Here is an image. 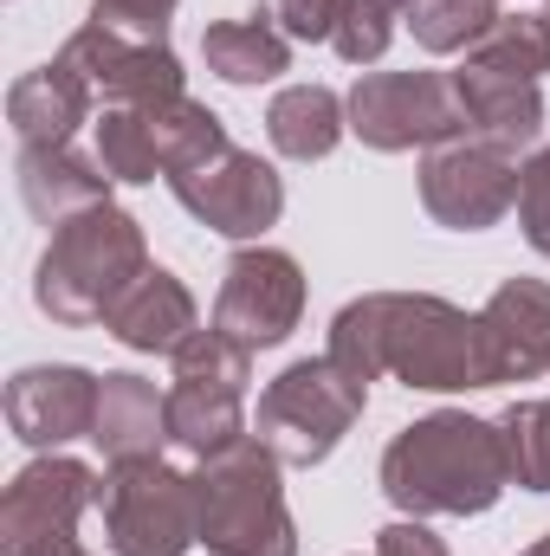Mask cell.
Wrapping results in <instances>:
<instances>
[{"mask_svg": "<svg viewBox=\"0 0 550 556\" xmlns=\"http://www.w3.org/2000/svg\"><path fill=\"white\" fill-rule=\"evenodd\" d=\"M111 330H117V343H130V350H182V343L195 337V304H188V291L168 273H142L137 285L117 298Z\"/></svg>", "mask_w": 550, "mask_h": 556, "instance_id": "17", "label": "cell"}, {"mask_svg": "<svg viewBox=\"0 0 550 556\" xmlns=\"http://www.w3.org/2000/svg\"><path fill=\"white\" fill-rule=\"evenodd\" d=\"M85 104H91V85L59 59V65L13 85V130H20L26 149H59L72 137V124L85 117Z\"/></svg>", "mask_w": 550, "mask_h": 556, "instance_id": "18", "label": "cell"}, {"mask_svg": "<svg viewBox=\"0 0 550 556\" xmlns=\"http://www.w3.org/2000/svg\"><path fill=\"white\" fill-rule=\"evenodd\" d=\"M473 65H479V72H505V78H538V72H550V20H538V13L499 20V26L479 39Z\"/></svg>", "mask_w": 550, "mask_h": 556, "instance_id": "23", "label": "cell"}, {"mask_svg": "<svg viewBox=\"0 0 550 556\" xmlns=\"http://www.w3.org/2000/svg\"><path fill=\"white\" fill-rule=\"evenodd\" d=\"M512 149L499 142H460V149H440L427 168H421V201L434 220L460 227V233H479L492 227L512 201H518V168L505 162Z\"/></svg>", "mask_w": 550, "mask_h": 556, "instance_id": "9", "label": "cell"}, {"mask_svg": "<svg viewBox=\"0 0 550 556\" xmlns=\"http://www.w3.org/2000/svg\"><path fill=\"white\" fill-rule=\"evenodd\" d=\"M453 91H460V111H466V130H479V142H499V149H518V142L538 137L545 124V104H538V85L532 78H505V72H453Z\"/></svg>", "mask_w": 550, "mask_h": 556, "instance_id": "15", "label": "cell"}, {"mask_svg": "<svg viewBox=\"0 0 550 556\" xmlns=\"http://www.w3.org/2000/svg\"><path fill=\"white\" fill-rule=\"evenodd\" d=\"M330 363L357 376L363 389L396 369L409 389H486L492 356L479 337V317L440 304V298H363L330 330Z\"/></svg>", "mask_w": 550, "mask_h": 556, "instance_id": "1", "label": "cell"}, {"mask_svg": "<svg viewBox=\"0 0 550 556\" xmlns=\"http://www.w3.org/2000/svg\"><path fill=\"white\" fill-rule=\"evenodd\" d=\"M479 337L492 356V382L550 369V285H532V278L499 285V298L479 311Z\"/></svg>", "mask_w": 550, "mask_h": 556, "instance_id": "12", "label": "cell"}, {"mask_svg": "<svg viewBox=\"0 0 550 556\" xmlns=\"http://www.w3.org/2000/svg\"><path fill=\"white\" fill-rule=\"evenodd\" d=\"M162 433H168V402H155V389L142 376H104L91 440L124 466V459H149Z\"/></svg>", "mask_w": 550, "mask_h": 556, "instance_id": "16", "label": "cell"}, {"mask_svg": "<svg viewBox=\"0 0 550 556\" xmlns=\"http://www.w3.org/2000/svg\"><path fill=\"white\" fill-rule=\"evenodd\" d=\"M104 525L117 556H182L201 525H195V479L168 472L155 453L124 459L117 479L104 485Z\"/></svg>", "mask_w": 550, "mask_h": 556, "instance_id": "6", "label": "cell"}, {"mask_svg": "<svg viewBox=\"0 0 550 556\" xmlns=\"http://www.w3.org/2000/svg\"><path fill=\"white\" fill-rule=\"evenodd\" d=\"M266 137L291 162H317L343 137V104L324 85H291V91H278L273 111H266Z\"/></svg>", "mask_w": 550, "mask_h": 556, "instance_id": "20", "label": "cell"}, {"mask_svg": "<svg viewBox=\"0 0 550 556\" xmlns=\"http://www.w3.org/2000/svg\"><path fill=\"white\" fill-rule=\"evenodd\" d=\"M98 498L91 472L72 466V459H52V466H33L13 479L7 492V551L33 544V538H52V531H72V518Z\"/></svg>", "mask_w": 550, "mask_h": 556, "instance_id": "14", "label": "cell"}, {"mask_svg": "<svg viewBox=\"0 0 550 556\" xmlns=\"http://www.w3.org/2000/svg\"><path fill=\"white\" fill-rule=\"evenodd\" d=\"M98 389H104V382H91L85 369H26V376H13V389H7V415L20 427V440L59 446V440L85 433V427L98 420Z\"/></svg>", "mask_w": 550, "mask_h": 556, "instance_id": "13", "label": "cell"}, {"mask_svg": "<svg viewBox=\"0 0 550 556\" xmlns=\"http://www.w3.org/2000/svg\"><path fill=\"white\" fill-rule=\"evenodd\" d=\"M175 181V201L188 207V214H201L214 233H227V240H253V233H266L278 220V207H285V188H278V175L260 162V155H247V149H221V155H208V162H195V168H182V175H168Z\"/></svg>", "mask_w": 550, "mask_h": 556, "instance_id": "8", "label": "cell"}, {"mask_svg": "<svg viewBox=\"0 0 550 556\" xmlns=\"http://www.w3.org/2000/svg\"><path fill=\"white\" fill-rule=\"evenodd\" d=\"M273 13L285 20V33H291V39H330V33H337L343 0H273Z\"/></svg>", "mask_w": 550, "mask_h": 556, "instance_id": "29", "label": "cell"}, {"mask_svg": "<svg viewBox=\"0 0 550 556\" xmlns=\"http://www.w3.org/2000/svg\"><path fill=\"white\" fill-rule=\"evenodd\" d=\"M201 52H208V65H214L227 85H266V78H278V72H285V39H278L260 13H253V20L208 26Z\"/></svg>", "mask_w": 550, "mask_h": 556, "instance_id": "21", "label": "cell"}, {"mask_svg": "<svg viewBox=\"0 0 550 556\" xmlns=\"http://www.w3.org/2000/svg\"><path fill=\"white\" fill-rule=\"evenodd\" d=\"M396 20V0H343V13H337V52L350 59V65H363V59H383V46H389V26Z\"/></svg>", "mask_w": 550, "mask_h": 556, "instance_id": "26", "label": "cell"}, {"mask_svg": "<svg viewBox=\"0 0 550 556\" xmlns=\"http://www.w3.org/2000/svg\"><path fill=\"white\" fill-rule=\"evenodd\" d=\"M278 453L266 440H234L195 479V525L214 556H291V518L278 498Z\"/></svg>", "mask_w": 550, "mask_h": 556, "instance_id": "3", "label": "cell"}, {"mask_svg": "<svg viewBox=\"0 0 550 556\" xmlns=\"http://www.w3.org/2000/svg\"><path fill=\"white\" fill-rule=\"evenodd\" d=\"M518 214H525V240L550 260V149L518 168Z\"/></svg>", "mask_w": 550, "mask_h": 556, "instance_id": "27", "label": "cell"}, {"mask_svg": "<svg viewBox=\"0 0 550 556\" xmlns=\"http://www.w3.org/2000/svg\"><path fill=\"white\" fill-rule=\"evenodd\" d=\"M168 7L175 0H98V26H111L124 39H142V46H162Z\"/></svg>", "mask_w": 550, "mask_h": 556, "instance_id": "28", "label": "cell"}, {"mask_svg": "<svg viewBox=\"0 0 550 556\" xmlns=\"http://www.w3.org/2000/svg\"><path fill=\"white\" fill-rule=\"evenodd\" d=\"M512 479L505 433L466 415L414 420L383 459V492L402 511H486Z\"/></svg>", "mask_w": 550, "mask_h": 556, "instance_id": "2", "label": "cell"}, {"mask_svg": "<svg viewBox=\"0 0 550 556\" xmlns=\"http://www.w3.org/2000/svg\"><path fill=\"white\" fill-rule=\"evenodd\" d=\"M298 304H304V278H298V266L285 253H240L227 266V291H221L214 330L247 343V350H266L278 337H291Z\"/></svg>", "mask_w": 550, "mask_h": 556, "instance_id": "10", "label": "cell"}, {"mask_svg": "<svg viewBox=\"0 0 550 556\" xmlns=\"http://www.w3.org/2000/svg\"><path fill=\"white\" fill-rule=\"evenodd\" d=\"M525 556H550V538H545V544H538V551H525Z\"/></svg>", "mask_w": 550, "mask_h": 556, "instance_id": "31", "label": "cell"}, {"mask_svg": "<svg viewBox=\"0 0 550 556\" xmlns=\"http://www.w3.org/2000/svg\"><path fill=\"white\" fill-rule=\"evenodd\" d=\"M357 415H363V382L357 376H343L330 356L291 363L260 402V440L285 466H311L343 440V427Z\"/></svg>", "mask_w": 550, "mask_h": 556, "instance_id": "5", "label": "cell"}, {"mask_svg": "<svg viewBox=\"0 0 550 556\" xmlns=\"http://www.w3.org/2000/svg\"><path fill=\"white\" fill-rule=\"evenodd\" d=\"M350 130L370 149H414L466 130L460 91L440 72H370L350 91Z\"/></svg>", "mask_w": 550, "mask_h": 556, "instance_id": "7", "label": "cell"}, {"mask_svg": "<svg viewBox=\"0 0 550 556\" xmlns=\"http://www.w3.org/2000/svg\"><path fill=\"white\" fill-rule=\"evenodd\" d=\"M376 556H447V551H440L421 525H389L383 544H376Z\"/></svg>", "mask_w": 550, "mask_h": 556, "instance_id": "30", "label": "cell"}, {"mask_svg": "<svg viewBox=\"0 0 550 556\" xmlns=\"http://www.w3.org/2000/svg\"><path fill=\"white\" fill-rule=\"evenodd\" d=\"M142 278L137 227L111 207H85L78 220H59V240L39 266V304L65 324L111 317L117 298Z\"/></svg>", "mask_w": 550, "mask_h": 556, "instance_id": "4", "label": "cell"}, {"mask_svg": "<svg viewBox=\"0 0 550 556\" xmlns=\"http://www.w3.org/2000/svg\"><path fill=\"white\" fill-rule=\"evenodd\" d=\"M65 65L104 91V98H124V104H168L182 98V65L168 59V46H142V39H124L111 26H85L72 46H65Z\"/></svg>", "mask_w": 550, "mask_h": 556, "instance_id": "11", "label": "cell"}, {"mask_svg": "<svg viewBox=\"0 0 550 556\" xmlns=\"http://www.w3.org/2000/svg\"><path fill=\"white\" fill-rule=\"evenodd\" d=\"M409 26L427 52H460V46H479L499 26V13L492 0H409Z\"/></svg>", "mask_w": 550, "mask_h": 556, "instance_id": "24", "label": "cell"}, {"mask_svg": "<svg viewBox=\"0 0 550 556\" xmlns=\"http://www.w3.org/2000/svg\"><path fill=\"white\" fill-rule=\"evenodd\" d=\"M505 453H512V479L550 492V402H525L505 415Z\"/></svg>", "mask_w": 550, "mask_h": 556, "instance_id": "25", "label": "cell"}, {"mask_svg": "<svg viewBox=\"0 0 550 556\" xmlns=\"http://www.w3.org/2000/svg\"><path fill=\"white\" fill-rule=\"evenodd\" d=\"M168 440L214 459L240 440V382H195V376H175L168 389Z\"/></svg>", "mask_w": 550, "mask_h": 556, "instance_id": "19", "label": "cell"}, {"mask_svg": "<svg viewBox=\"0 0 550 556\" xmlns=\"http://www.w3.org/2000/svg\"><path fill=\"white\" fill-rule=\"evenodd\" d=\"M20 188H26V207L46 214V220H65V207H104V181L85 162L52 155V149H26Z\"/></svg>", "mask_w": 550, "mask_h": 556, "instance_id": "22", "label": "cell"}]
</instances>
